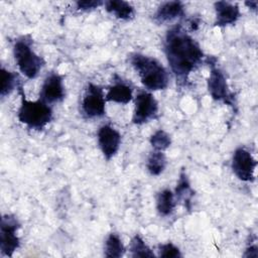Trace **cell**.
I'll return each mask as SVG.
<instances>
[{
	"mask_svg": "<svg viewBox=\"0 0 258 258\" xmlns=\"http://www.w3.org/2000/svg\"><path fill=\"white\" fill-rule=\"evenodd\" d=\"M163 50L176 84L186 86L189 75L203 63L205 57L200 44L180 24H176L166 31Z\"/></svg>",
	"mask_w": 258,
	"mask_h": 258,
	"instance_id": "1",
	"label": "cell"
},
{
	"mask_svg": "<svg viewBox=\"0 0 258 258\" xmlns=\"http://www.w3.org/2000/svg\"><path fill=\"white\" fill-rule=\"evenodd\" d=\"M129 61L140 78L142 85L149 91H162L168 87L169 76L166 69L155 57L134 52Z\"/></svg>",
	"mask_w": 258,
	"mask_h": 258,
	"instance_id": "2",
	"label": "cell"
},
{
	"mask_svg": "<svg viewBox=\"0 0 258 258\" xmlns=\"http://www.w3.org/2000/svg\"><path fill=\"white\" fill-rule=\"evenodd\" d=\"M20 94V106L17 112V118L20 123L27 128L40 131L52 120V109L49 105L42 102L40 99L36 101L27 100L22 89H18Z\"/></svg>",
	"mask_w": 258,
	"mask_h": 258,
	"instance_id": "3",
	"label": "cell"
},
{
	"mask_svg": "<svg viewBox=\"0 0 258 258\" xmlns=\"http://www.w3.org/2000/svg\"><path fill=\"white\" fill-rule=\"evenodd\" d=\"M13 56L20 73L29 80L35 79L45 64L44 59L33 50L30 35H22L15 40Z\"/></svg>",
	"mask_w": 258,
	"mask_h": 258,
	"instance_id": "4",
	"label": "cell"
},
{
	"mask_svg": "<svg viewBox=\"0 0 258 258\" xmlns=\"http://www.w3.org/2000/svg\"><path fill=\"white\" fill-rule=\"evenodd\" d=\"M106 102L102 87L89 83L82 97L81 112L87 119L101 118L106 114Z\"/></svg>",
	"mask_w": 258,
	"mask_h": 258,
	"instance_id": "5",
	"label": "cell"
},
{
	"mask_svg": "<svg viewBox=\"0 0 258 258\" xmlns=\"http://www.w3.org/2000/svg\"><path fill=\"white\" fill-rule=\"evenodd\" d=\"M21 225L16 216L12 214L2 216L0 224V250L2 256L12 257L19 248L20 239L17 233Z\"/></svg>",
	"mask_w": 258,
	"mask_h": 258,
	"instance_id": "6",
	"label": "cell"
},
{
	"mask_svg": "<svg viewBox=\"0 0 258 258\" xmlns=\"http://www.w3.org/2000/svg\"><path fill=\"white\" fill-rule=\"evenodd\" d=\"M215 64L216 61L211 62V72L207 82L209 94L213 100L222 102L234 109L236 108L235 96L229 88L225 74Z\"/></svg>",
	"mask_w": 258,
	"mask_h": 258,
	"instance_id": "7",
	"label": "cell"
},
{
	"mask_svg": "<svg viewBox=\"0 0 258 258\" xmlns=\"http://www.w3.org/2000/svg\"><path fill=\"white\" fill-rule=\"evenodd\" d=\"M158 102L154 96L147 91H140L134 99V110L132 123L135 125L145 124L157 117Z\"/></svg>",
	"mask_w": 258,
	"mask_h": 258,
	"instance_id": "8",
	"label": "cell"
},
{
	"mask_svg": "<svg viewBox=\"0 0 258 258\" xmlns=\"http://www.w3.org/2000/svg\"><path fill=\"white\" fill-rule=\"evenodd\" d=\"M258 162L244 147H238L233 153L231 168L234 174L242 181L252 182L255 180V169Z\"/></svg>",
	"mask_w": 258,
	"mask_h": 258,
	"instance_id": "9",
	"label": "cell"
},
{
	"mask_svg": "<svg viewBox=\"0 0 258 258\" xmlns=\"http://www.w3.org/2000/svg\"><path fill=\"white\" fill-rule=\"evenodd\" d=\"M64 96L66 92L62 77L53 72L47 75L41 85L38 99L51 106L61 102L64 99Z\"/></svg>",
	"mask_w": 258,
	"mask_h": 258,
	"instance_id": "10",
	"label": "cell"
},
{
	"mask_svg": "<svg viewBox=\"0 0 258 258\" xmlns=\"http://www.w3.org/2000/svg\"><path fill=\"white\" fill-rule=\"evenodd\" d=\"M98 146L104 156L109 161L118 152L121 145V134L111 125H102L97 132Z\"/></svg>",
	"mask_w": 258,
	"mask_h": 258,
	"instance_id": "11",
	"label": "cell"
},
{
	"mask_svg": "<svg viewBox=\"0 0 258 258\" xmlns=\"http://www.w3.org/2000/svg\"><path fill=\"white\" fill-rule=\"evenodd\" d=\"M216 19L215 26L224 27L230 24H234L240 17L241 12L238 4L228 1H217L214 3Z\"/></svg>",
	"mask_w": 258,
	"mask_h": 258,
	"instance_id": "12",
	"label": "cell"
},
{
	"mask_svg": "<svg viewBox=\"0 0 258 258\" xmlns=\"http://www.w3.org/2000/svg\"><path fill=\"white\" fill-rule=\"evenodd\" d=\"M184 15V6L180 1H166L161 3L153 14L157 24H163L180 18Z\"/></svg>",
	"mask_w": 258,
	"mask_h": 258,
	"instance_id": "13",
	"label": "cell"
},
{
	"mask_svg": "<svg viewBox=\"0 0 258 258\" xmlns=\"http://www.w3.org/2000/svg\"><path fill=\"white\" fill-rule=\"evenodd\" d=\"M105 98L107 102L128 104L133 98V90L129 84L118 78V80L114 81V83L108 87Z\"/></svg>",
	"mask_w": 258,
	"mask_h": 258,
	"instance_id": "14",
	"label": "cell"
},
{
	"mask_svg": "<svg viewBox=\"0 0 258 258\" xmlns=\"http://www.w3.org/2000/svg\"><path fill=\"white\" fill-rule=\"evenodd\" d=\"M106 11L115 18L128 21L135 17L134 7L127 1L123 0H109L104 2Z\"/></svg>",
	"mask_w": 258,
	"mask_h": 258,
	"instance_id": "15",
	"label": "cell"
},
{
	"mask_svg": "<svg viewBox=\"0 0 258 258\" xmlns=\"http://www.w3.org/2000/svg\"><path fill=\"white\" fill-rule=\"evenodd\" d=\"M195 192L190 186L189 180L185 171L182 169L179 172V177L174 189L175 201L182 204L187 210L191 209V199Z\"/></svg>",
	"mask_w": 258,
	"mask_h": 258,
	"instance_id": "16",
	"label": "cell"
},
{
	"mask_svg": "<svg viewBox=\"0 0 258 258\" xmlns=\"http://www.w3.org/2000/svg\"><path fill=\"white\" fill-rule=\"evenodd\" d=\"M176 205L174 194L168 189H161L156 196V210L158 214L162 217H167L171 215Z\"/></svg>",
	"mask_w": 258,
	"mask_h": 258,
	"instance_id": "17",
	"label": "cell"
},
{
	"mask_svg": "<svg viewBox=\"0 0 258 258\" xmlns=\"http://www.w3.org/2000/svg\"><path fill=\"white\" fill-rule=\"evenodd\" d=\"M125 251L120 236L116 233L109 234L104 244V255L109 258H120L125 254Z\"/></svg>",
	"mask_w": 258,
	"mask_h": 258,
	"instance_id": "18",
	"label": "cell"
},
{
	"mask_svg": "<svg viewBox=\"0 0 258 258\" xmlns=\"http://www.w3.org/2000/svg\"><path fill=\"white\" fill-rule=\"evenodd\" d=\"M18 75L6 70L4 67H1V88H0V96L1 98H5L10 95L15 89H19L21 86L19 82Z\"/></svg>",
	"mask_w": 258,
	"mask_h": 258,
	"instance_id": "19",
	"label": "cell"
},
{
	"mask_svg": "<svg viewBox=\"0 0 258 258\" xmlns=\"http://www.w3.org/2000/svg\"><path fill=\"white\" fill-rule=\"evenodd\" d=\"M166 163H167L166 156L163 153V151L153 150L148 155V158L146 161V168L151 175L157 176L164 171L166 167Z\"/></svg>",
	"mask_w": 258,
	"mask_h": 258,
	"instance_id": "20",
	"label": "cell"
},
{
	"mask_svg": "<svg viewBox=\"0 0 258 258\" xmlns=\"http://www.w3.org/2000/svg\"><path fill=\"white\" fill-rule=\"evenodd\" d=\"M129 252L131 257H154L155 254L145 243L139 234L132 237L129 243Z\"/></svg>",
	"mask_w": 258,
	"mask_h": 258,
	"instance_id": "21",
	"label": "cell"
},
{
	"mask_svg": "<svg viewBox=\"0 0 258 258\" xmlns=\"http://www.w3.org/2000/svg\"><path fill=\"white\" fill-rule=\"evenodd\" d=\"M150 144L153 148V150H159L164 151L167 149L171 144V137L170 135L165 132L162 129L156 130L151 136H150Z\"/></svg>",
	"mask_w": 258,
	"mask_h": 258,
	"instance_id": "22",
	"label": "cell"
},
{
	"mask_svg": "<svg viewBox=\"0 0 258 258\" xmlns=\"http://www.w3.org/2000/svg\"><path fill=\"white\" fill-rule=\"evenodd\" d=\"M158 256L162 258H179L182 257L180 250L171 242L158 245Z\"/></svg>",
	"mask_w": 258,
	"mask_h": 258,
	"instance_id": "23",
	"label": "cell"
},
{
	"mask_svg": "<svg viewBox=\"0 0 258 258\" xmlns=\"http://www.w3.org/2000/svg\"><path fill=\"white\" fill-rule=\"evenodd\" d=\"M102 5H104V2L100 0H79L76 2V8L84 12L95 10Z\"/></svg>",
	"mask_w": 258,
	"mask_h": 258,
	"instance_id": "24",
	"label": "cell"
},
{
	"mask_svg": "<svg viewBox=\"0 0 258 258\" xmlns=\"http://www.w3.org/2000/svg\"><path fill=\"white\" fill-rule=\"evenodd\" d=\"M258 255V248L256 245H250L247 247L245 253H244V257H257Z\"/></svg>",
	"mask_w": 258,
	"mask_h": 258,
	"instance_id": "25",
	"label": "cell"
},
{
	"mask_svg": "<svg viewBox=\"0 0 258 258\" xmlns=\"http://www.w3.org/2000/svg\"><path fill=\"white\" fill-rule=\"evenodd\" d=\"M257 4H258L257 1H246L245 2V5H247L248 8L253 10V11L257 10Z\"/></svg>",
	"mask_w": 258,
	"mask_h": 258,
	"instance_id": "26",
	"label": "cell"
}]
</instances>
